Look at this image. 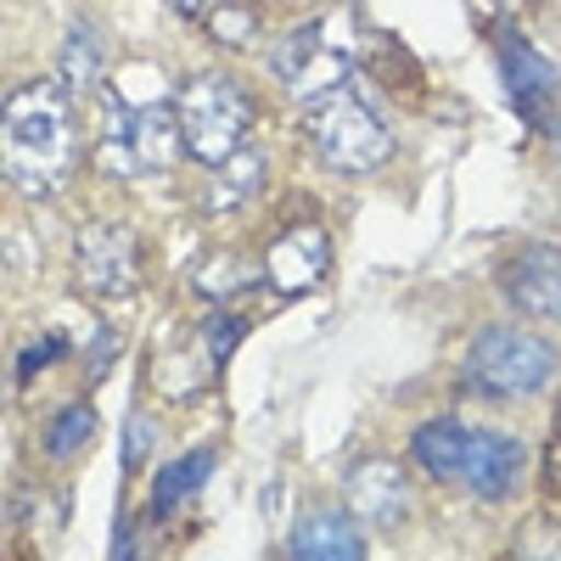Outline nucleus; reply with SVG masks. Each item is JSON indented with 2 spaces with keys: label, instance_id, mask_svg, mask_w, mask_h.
Masks as SVG:
<instances>
[{
  "label": "nucleus",
  "instance_id": "nucleus-23",
  "mask_svg": "<svg viewBox=\"0 0 561 561\" xmlns=\"http://www.w3.org/2000/svg\"><path fill=\"white\" fill-rule=\"evenodd\" d=\"M107 354H118V337L102 325V332H96V348H90V382H96L102 370H107Z\"/></svg>",
  "mask_w": 561,
  "mask_h": 561
},
{
  "label": "nucleus",
  "instance_id": "nucleus-26",
  "mask_svg": "<svg viewBox=\"0 0 561 561\" xmlns=\"http://www.w3.org/2000/svg\"><path fill=\"white\" fill-rule=\"evenodd\" d=\"M556 140H561V129H556Z\"/></svg>",
  "mask_w": 561,
  "mask_h": 561
},
{
  "label": "nucleus",
  "instance_id": "nucleus-25",
  "mask_svg": "<svg viewBox=\"0 0 561 561\" xmlns=\"http://www.w3.org/2000/svg\"><path fill=\"white\" fill-rule=\"evenodd\" d=\"M556 433H561V415H556Z\"/></svg>",
  "mask_w": 561,
  "mask_h": 561
},
{
  "label": "nucleus",
  "instance_id": "nucleus-19",
  "mask_svg": "<svg viewBox=\"0 0 561 561\" xmlns=\"http://www.w3.org/2000/svg\"><path fill=\"white\" fill-rule=\"evenodd\" d=\"M208 34L230 51H248V39L259 34V18L248 7H208Z\"/></svg>",
  "mask_w": 561,
  "mask_h": 561
},
{
  "label": "nucleus",
  "instance_id": "nucleus-15",
  "mask_svg": "<svg viewBox=\"0 0 561 561\" xmlns=\"http://www.w3.org/2000/svg\"><path fill=\"white\" fill-rule=\"evenodd\" d=\"M208 472H214V449H192V455L169 460L158 472V483H152V517H169L185 494H197L208 483Z\"/></svg>",
  "mask_w": 561,
  "mask_h": 561
},
{
  "label": "nucleus",
  "instance_id": "nucleus-6",
  "mask_svg": "<svg viewBox=\"0 0 561 561\" xmlns=\"http://www.w3.org/2000/svg\"><path fill=\"white\" fill-rule=\"evenodd\" d=\"M348 45L325 28V23H304V28H293L287 39L270 51V68H275V79L293 90L298 102H320V96H332V90H343V79H348Z\"/></svg>",
  "mask_w": 561,
  "mask_h": 561
},
{
  "label": "nucleus",
  "instance_id": "nucleus-8",
  "mask_svg": "<svg viewBox=\"0 0 561 561\" xmlns=\"http://www.w3.org/2000/svg\"><path fill=\"white\" fill-rule=\"evenodd\" d=\"M500 280H505V298L517 304L523 314L561 320V248H550V242L523 248L517 259L505 264Z\"/></svg>",
  "mask_w": 561,
  "mask_h": 561
},
{
  "label": "nucleus",
  "instance_id": "nucleus-5",
  "mask_svg": "<svg viewBox=\"0 0 561 561\" xmlns=\"http://www.w3.org/2000/svg\"><path fill=\"white\" fill-rule=\"evenodd\" d=\"M309 135H314V152L343 174H370L393 152L388 124L370 113L348 84L332 90V96H320V102H309Z\"/></svg>",
  "mask_w": 561,
  "mask_h": 561
},
{
  "label": "nucleus",
  "instance_id": "nucleus-21",
  "mask_svg": "<svg viewBox=\"0 0 561 561\" xmlns=\"http://www.w3.org/2000/svg\"><path fill=\"white\" fill-rule=\"evenodd\" d=\"M57 354H68V337L62 332H51V337H39V343H28V348H18V382H28L34 370H45Z\"/></svg>",
  "mask_w": 561,
  "mask_h": 561
},
{
  "label": "nucleus",
  "instance_id": "nucleus-17",
  "mask_svg": "<svg viewBox=\"0 0 561 561\" xmlns=\"http://www.w3.org/2000/svg\"><path fill=\"white\" fill-rule=\"evenodd\" d=\"M259 174H264L259 152H237L230 163H219V180L208 185V208H230V203L253 197L259 192Z\"/></svg>",
  "mask_w": 561,
  "mask_h": 561
},
{
  "label": "nucleus",
  "instance_id": "nucleus-16",
  "mask_svg": "<svg viewBox=\"0 0 561 561\" xmlns=\"http://www.w3.org/2000/svg\"><path fill=\"white\" fill-rule=\"evenodd\" d=\"M96 73H102V28L79 18L62 39V90L79 96V90L96 84Z\"/></svg>",
  "mask_w": 561,
  "mask_h": 561
},
{
  "label": "nucleus",
  "instance_id": "nucleus-1",
  "mask_svg": "<svg viewBox=\"0 0 561 561\" xmlns=\"http://www.w3.org/2000/svg\"><path fill=\"white\" fill-rule=\"evenodd\" d=\"M7 180L23 197H51L68 185L73 158H79V135H73V113H68V90L51 79H28L7 96Z\"/></svg>",
  "mask_w": 561,
  "mask_h": 561
},
{
  "label": "nucleus",
  "instance_id": "nucleus-9",
  "mask_svg": "<svg viewBox=\"0 0 561 561\" xmlns=\"http://www.w3.org/2000/svg\"><path fill=\"white\" fill-rule=\"evenodd\" d=\"M264 270H270V287L275 293H293V298L298 293H314L320 280H325V270H332V242H325L320 225H293L287 237L270 248Z\"/></svg>",
  "mask_w": 561,
  "mask_h": 561
},
{
  "label": "nucleus",
  "instance_id": "nucleus-24",
  "mask_svg": "<svg viewBox=\"0 0 561 561\" xmlns=\"http://www.w3.org/2000/svg\"><path fill=\"white\" fill-rule=\"evenodd\" d=\"M169 7H174L180 18H203V12H208V0H169Z\"/></svg>",
  "mask_w": 561,
  "mask_h": 561
},
{
  "label": "nucleus",
  "instance_id": "nucleus-13",
  "mask_svg": "<svg viewBox=\"0 0 561 561\" xmlns=\"http://www.w3.org/2000/svg\"><path fill=\"white\" fill-rule=\"evenodd\" d=\"M287 556H298V561H359L365 539H359V528L343 517L337 505H314V511H304V517L293 523Z\"/></svg>",
  "mask_w": 561,
  "mask_h": 561
},
{
  "label": "nucleus",
  "instance_id": "nucleus-12",
  "mask_svg": "<svg viewBox=\"0 0 561 561\" xmlns=\"http://www.w3.org/2000/svg\"><path fill=\"white\" fill-rule=\"evenodd\" d=\"M348 505L359 511L365 523L393 528L404 511H410V483H404V472H399V460H388V455L359 460L354 472H348Z\"/></svg>",
  "mask_w": 561,
  "mask_h": 561
},
{
  "label": "nucleus",
  "instance_id": "nucleus-14",
  "mask_svg": "<svg viewBox=\"0 0 561 561\" xmlns=\"http://www.w3.org/2000/svg\"><path fill=\"white\" fill-rule=\"evenodd\" d=\"M466 438H472V427H466V421L438 415V421H427V427H415L410 455H415V466H421L427 478H438V483H460V466H466Z\"/></svg>",
  "mask_w": 561,
  "mask_h": 561
},
{
  "label": "nucleus",
  "instance_id": "nucleus-7",
  "mask_svg": "<svg viewBox=\"0 0 561 561\" xmlns=\"http://www.w3.org/2000/svg\"><path fill=\"white\" fill-rule=\"evenodd\" d=\"M73 264H79V287L84 293L124 298L135 287V237H129L118 219H96V225L79 230Z\"/></svg>",
  "mask_w": 561,
  "mask_h": 561
},
{
  "label": "nucleus",
  "instance_id": "nucleus-3",
  "mask_svg": "<svg viewBox=\"0 0 561 561\" xmlns=\"http://www.w3.org/2000/svg\"><path fill=\"white\" fill-rule=\"evenodd\" d=\"M180 140L203 169H219L242 152L248 124H253V102L248 90L230 73H197L192 84L180 90Z\"/></svg>",
  "mask_w": 561,
  "mask_h": 561
},
{
  "label": "nucleus",
  "instance_id": "nucleus-10",
  "mask_svg": "<svg viewBox=\"0 0 561 561\" xmlns=\"http://www.w3.org/2000/svg\"><path fill=\"white\" fill-rule=\"evenodd\" d=\"M500 73H505V90H511V107L523 113V124H534V129H550V96H556V84H561V73L534 51L528 39H505L500 45Z\"/></svg>",
  "mask_w": 561,
  "mask_h": 561
},
{
  "label": "nucleus",
  "instance_id": "nucleus-2",
  "mask_svg": "<svg viewBox=\"0 0 561 561\" xmlns=\"http://www.w3.org/2000/svg\"><path fill=\"white\" fill-rule=\"evenodd\" d=\"M180 140V107L163 96H129V90H107V113H102V147L96 169L107 180H147L174 163Z\"/></svg>",
  "mask_w": 561,
  "mask_h": 561
},
{
  "label": "nucleus",
  "instance_id": "nucleus-4",
  "mask_svg": "<svg viewBox=\"0 0 561 561\" xmlns=\"http://www.w3.org/2000/svg\"><path fill=\"white\" fill-rule=\"evenodd\" d=\"M460 370L483 399H528L556 377V348L523 325H483Z\"/></svg>",
  "mask_w": 561,
  "mask_h": 561
},
{
  "label": "nucleus",
  "instance_id": "nucleus-18",
  "mask_svg": "<svg viewBox=\"0 0 561 561\" xmlns=\"http://www.w3.org/2000/svg\"><path fill=\"white\" fill-rule=\"evenodd\" d=\"M90 433H96V410H90V404H68V410H57L51 421H45V455L62 460V455H73Z\"/></svg>",
  "mask_w": 561,
  "mask_h": 561
},
{
  "label": "nucleus",
  "instance_id": "nucleus-22",
  "mask_svg": "<svg viewBox=\"0 0 561 561\" xmlns=\"http://www.w3.org/2000/svg\"><path fill=\"white\" fill-rule=\"evenodd\" d=\"M152 444H158V427L147 415H129V427H124V466H140L152 455Z\"/></svg>",
  "mask_w": 561,
  "mask_h": 561
},
{
  "label": "nucleus",
  "instance_id": "nucleus-11",
  "mask_svg": "<svg viewBox=\"0 0 561 561\" xmlns=\"http://www.w3.org/2000/svg\"><path fill=\"white\" fill-rule=\"evenodd\" d=\"M523 478V444L511 433H489V427H472L466 438V466H460V483L472 489L478 500H505Z\"/></svg>",
  "mask_w": 561,
  "mask_h": 561
},
{
  "label": "nucleus",
  "instance_id": "nucleus-20",
  "mask_svg": "<svg viewBox=\"0 0 561 561\" xmlns=\"http://www.w3.org/2000/svg\"><path fill=\"white\" fill-rule=\"evenodd\" d=\"M242 332H248V320H242V314H230V309H219V314L208 320V343H214V365H225L230 354H237Z\"/></svg>",
  "mask_w": 561,
  "mask_h": 561
}]
</instances>
